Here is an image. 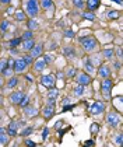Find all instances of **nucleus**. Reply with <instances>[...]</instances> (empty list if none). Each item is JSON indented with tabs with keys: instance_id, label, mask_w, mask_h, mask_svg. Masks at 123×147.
<instances>
[{
	"instance_id": "obj_1",
	"label": "nucleus",
	"mask_w": 123,
	"mask_h": 147,
	"mask_svg": "<svg viewBox=\"0 0 123 147\" xmlns=\"http://www.w3.org/2000/svg\"><path fill=\"white\" fill-rule=\"evenodd\" d=\"M78 42L83 45L84 50L88 52V53L94 52V50L97 49V46H98L97 38H95V36H91V35H89V36H83V38H80V39H78Z\"/></svg>"
},
{
	"instance_id": "obj_2",
	"label": "nucleus",
	"mask_w": 123,
	"mask_h": 147,
	"mask_svg": "<svg viewBox=\"0 0 123 147\" xmlns=\"http://www.w3.org/2000/svg\"><path fill=\"white\" fill-rule=\"evenodd\" d=\"M25 9L30 17H36L39 11V3L38 0H25Z\"/></svg>"
},
{
	"instance_id": "obj_3",
	"label": "nucleus",
	"mask_w": 123,
	"mask_h": 147,
	"mask_svg": "<svg viewBox=\"0 0 123 147\" xmlns=\"http://www.w3.org/2000/svg\"><path fill=\"white\" fill-rule=\"evenodd\" d=\"M112 87H113V81H112L109 77H106L105 80L102 81V84H101V91L104 93L106 99L111 98V90H112Z\"/></svg>"
},
{
	"instance_id": "obj_4",
	"label": "nucleus",
	"mask_w": 123,
	"mask_h": 147,
	"mask_svg": "<svg viewBox=\"0 0 123 147\" xmlns=\"http://www.w3.org/2000/svg\"><path fill=\"white\" fill-rule=\"evenodd\" d=\"M106 122H108V125L111 128H116L119 125V122H120V116L118 114H115V112H111L106 116Z\"/></svg>"
},
{
	"instance_id": "obj_5",
	"label": "nucleus",
	"mask_w": 123,
	"mask_h": 147,
	"mask_svg": "<svg viewBox=\"0 0 123 147\" xmlns=\"http://www.w3.org/2000/svg\"><path fill=\"white\" fill-rule=\"evenodd\" d=\"M41 84H42L43 87H46V88L49 90V88L55 87L56 81H55V77H53V76L48 74V76H42V77H41Z\"/></svg>"
},
{
	"instance_id": "obj_6",
	"label": "nucleus",
	"mask_w": 123,
	"mask_h": 147,
	"mask_svg": "<svg viewBox=\"0 0 123 147\" xmlns=\"http://www.w3.org/2000/svg\"><path fill=\"white\" fill-rule=\"evenodd\" d=\"M104 111H105V104H104V102H94V104L89 107V112L92 115L102 114Z\"/></svg>"
},
{
	"instance_id": "obj_7",
	"label": "nucleus",
	"mask_w": 123,
	"mask_h": 147,
	"mask_svg": "<svg viewBox=\"0 0 123 147\" xmlns=\"http://www.w3.org/2000/svg\"><path fill=\"white\" fill-rule=\"evenodd\" d=\"M89 83H91V76H89L88 73H80V74L77 76V84L86 87Z\"/></svg>"
},
{
	"instance_id": "obj_8",
	"label": "nucleus",
	"mask_w": 123,
	"mask_h": 147,
	"mask_svg": "<svg viewBox=\"0 0 123 147\" xmlns=\"http://www.w3.org/2000/svg\"><path fill=\"white\" fill-rule=\"evenodd\" d=\"M42 52H43V44H36L32 46L31 49V56L36 59V58H39V56H42Z\"/></svg>"
},
{
	"instance_id": "obj_9",
	"label": "nucleus",
	"mask_w": 123,
	"mask_h": 147,
	"mask_svg": "<svg viewBox=\"0 0 123 147\" xmlns=\"http://www.w3.org/2000/svg\"><path fill=\"white\" fill-rule=\"evenodd\" d=\"M42 114H43V116H45L46 119L52 118L53 114H55V104H48V105L42 109Z\"/></svg>"
},
{
	"instance_id": "obj_10",
	"label": "nucleus",
	"mask_w": 123,
	"mask_h": 147,
	"mask_svg": "<svg viewBox=\"0 0 123 147\" xmlns=\"http://www.w3.org/2000/svg\"><path fill=\"white\" fill-rule=\"evenodd\" d=\"M98 76L102 77V79L109 77V76H111V69H109V66H106V65L99 66V69H98Z\"/></svg>"
},
{
	"instance_id": "obj_11",
	"label": "nucleus",
	"mask_w": 123,
	"mask_h": 147,
	"mask_svg": "<svg viewBox=\"0 0 123 147\" xmlns=\"http://www.w3.org/2000/svg\"><path fill=\"white\" fill-rule=\"evenodd\" d=\"M25 69H27V63L22 60V58H21V59H17L16 63H14V72H16V73H22Z\"/></svg>"
},
{
	"instance_id": "obj_12",
	"label": "nucleus",
	"mask_w": 123,
	"mask_h": 147,
	"mask_svg": "<svg viewBox=\"0 0 123 147\" xmlns=\"http://www.w3.org/2000/svg\"><path fill=\"white\" fill-rule=\"evenodd\" d=\"M45 66H46V62L43 60V58H36L35 63H34V69H35V72H42L43 69H45Z\"/></svg>"
},
{
	"instance_id": "obj_13",
	"label": "nucleus",
	"mask_w": 123,
	"mask_h": 147,
	"mask_svg": "<svg viewBox=\"0 0 123 147\" xmlns=\"http://www.w3.org/2000/svg\"><path fill=\"white\" fill-rule=\"evenodd\" d=\"M22 93H20V91H14V93H11L10 94V102H13V104H18L20 101H21V98H22Z\"/></svg>"
},
{
	"instance_id": "obj_14",
	"label": "nucleus",
	"mask_w": 123,
	"mask_h": 147,
	"mask_svg": "<svg viewBox=\"0 0 123 147\" xmlns=\"http://www.w3.org/2000/svg\"><path fill=\"white\" fill-rule=\"evenodd\" d=\"M24 114L27 115V116H35L38 114V109H36L35 107H32V105H25L24 107Z\"/></svg>"
},
{
	"instance_id": "obj_15",
	"label": "nucleus",
	"mask_w": 123,
	"mask_h": 147,
	"mask_svg": "<svg viewBox=\"0 0 123 147\" xmlns=\"http://www.w3.org/2000/svg\"><path fill=\"white\" fill-rule=\"evenodd\" d=\"M7 132H9L10 136H16L18 133V123L17 122H10V125H9V128H7Z\"/></svg>"
},
{
	"instance_id": "obj_16",
	"label": "nucleus",
	"mask_w": 123,
	"mask_h": 147,
	"mask_svg": "<svg viewBox=\"0 0 123 147\" xmlns=\"http://www.w3.org/2000/svg\"><path fill=\"white\" fill-rule=\"evenodd\" d=\"M99 4H101V0H87V7L89 11L97 10L99 7Z\"/></svg>"
},
{
	"instance_id": "obj_17",
	"label": "nucleus",
	"mask_w": 123,
	"mask_h": 147,
	"mask_svg": "<svg viewBox=\"0 0 123 147\" xmlns=\"http://www.w3.org/2000/svg\"><path fill=\"white\" fill-rule=\"evenodd\" d=\"M34 45H35V41H34L32 38H31V39H25V41L22 42V49H24V50H31Z\"/></svg>"
},
{
	"instance_id": "obj_18",
	"label": "nucleus",
	"mask_w": 123,
	"mask_h": 147,
	"mask_svg": "<svg viewBox=\"0 0 123 147\" xmlns=\"http://www.w3.org/2000/svg\"><path fill=\"white\" fill-rule=\"evenodd\" d=\"M73 94H74V97H81L83 94H84V85H77V87H74V90H73Z\"/></svg>"
},
{
	"instance_id": "obj_19",
	"label": "nucleus",
	"mask_w": 123,
	"mask_h": 147,
	"mask_svg": "<svg viewBox=\"0 0 123 147\" xmlns=\"http://www.w3.org/2000/svg\"><path fill=\"white\" fill-rule=\"evenodd\" d=\"M84 67H86V72H87V73H94V72H95V67H94V65L91 63V60H89V59H86V62H84Z\"/></svg>"
},
{
	"instance_id": "obj_20",
	"label": "nucleus",
	"mask_w": 123,
	"mask_h": 147,
	"mask_svg": "<svg viewBox=\"0 0 123 147\" xmlns=\"http://www.w3.org/2000/svg\"><path fill=\"white\" fill-rule=\"evenodd\" d=\"M102 55L105 56L106 59H109V60H111V59L115 56V50H113V49H111V48H106V49L102 50Z\"/></svg>"
},
{
	"instance_id": "obj_21",
	"label": "nucleus",
	"mask_w": 123,
	"mask_h": 147,
	"mask_svg": "<svg viewBox=\"0 0 123 147\" xmlns=\"http://www.w3.org/2000/svg\"><path fill=\"white\" fill-rule=\"evenodd\" d=\"M63 53H64V56H67V58H74L76 50H74V48H71V46H67V48L63 49Z\"/></svg>"
},
{
	"instance_id": "obj_22",
	"label": "nucleus",
	"mask_w": 123,
	"mask_h": 147,
	"mask_svg": "<svg viewBox=\"0 0 123 147\" xmlns=\"http://www.w3.org/2000/svg\"><path fill=\"white\" fill-rule=\"evenodd\" d=\"M27 27H28V30H30V31H34V30H36V28H38V23H36L34 18H31V20H28Z\"/></svg>"
},
{
	"instance_id": "obj_23",
	"label": "nucleus",
	"mask_w": 123,
	"mask_h": 147,
	"mask_svg": "<svg viewBox=\"0 0 123 147\" xmlns=\"http://www.w3.org/2000/svg\"><path fill=\"white\" fill-rule=\"evenodd\" d=\"M57 95H59V90H57V88H55V87L49 88V91H48V98H57Z\"/></svg>"
},
{
	"instance_id": "obj_24",
	"label": "nucleus",
	"mask_w": 123,
	"mask_h": 147,
	"mask_svg": "<svg viewBox=\"0 0 123 147\" xmlns=\"http://www.w3.org/2000/svg\"><path fill=\"white\" fill-rule=\"evenodd\" d=\"M41 6H42L45 10H51L53 3H52V0H42V1H41Z\"/></svg>"
},
{
	"instance_id": "obj_25",
	"label": "nucleus",
	"mask_w": 123,
	"mask_h": 147,
	"mask_svg": "<svg viewBox=\"0 0 123 147\" xmlns=\"http://www.w3.org/2000/svg\"><path fill=\"white\" fill-rule=\"evenodd\" d=\"M17 84H18L17 77H10V79H9V81H7V87H9V88H13V87H16Z\"/></svg>"
},
{
	"instance_id": "obj_26",
	"label": "nucleus",
	"mask_w": 123,
	"mask_h": 147,
	"mask_svg": "<svg viewBox=\"0 0 123 147\" xmlns=\"http://www.w3.org/2000/svg\"><path fill=\"white\" fill-rule=\"evenodd\" d=\"M28 104H30V97L24 94V95H22V98H21V101L18 102V105L24 108V107H25V105H28Z\"/></svg>"
},
{
	"instance_id": "obj_27",
	"label": "nucleus",
	"mask_w": 123,
	"mask_h": 147,
	"mask_svg": "<svg viewBox=\"0 0 123 147\" xmlns=\"http://www.w3.org/2000/svg\"><path fill=\"white\" fill-rule=\"evenodd\" d=\"M7 28H9V21H7V20H3V21L0 23V32L4 34L7 31Z\"/></svg>"
},
{
	"instance_id": "obj_28",
	"label": "nucleus",
	"mask_w": 123,
	"mask_h": 147,
	"mask_svg": "<svg viewBox=\"0 0 123 147\" xmlns=\"http://www.w3.org/2000/svg\"><path fill=\"white\" fill-rule=\"evenodd\" d=\"M83 17H84L86 20H89V21H94V20H95V14H94L92 11H86V13L83 14Z\"/></svg>"
},
{
	"instance_id": "obj_29",
	"label": "nucleus",
	"mask_w": 123,
	"mask_h": 147,
	"mask_svg": "<svg viewBox=\"0 0 123 147\" xmlns=\"http://www.w3.org/2000/svg\"><path fill=\"white\" fill-rule=\"evenodd\" d=\"M89 60L92 62V65H101V55H97V56H91Z\"/></svg>"
},
{
	"instance_id": "obj_30",
	"label": "nucleus",
	"mask_w": 123,
	"mask_h": 147,
	"mask_svg": "<svg viewBox=\"0 0 123 147\" xmlns=\"http://www.w3.org/2000/svg\"><path fill=\"white\" fill-rule=\"evenodd\" d=\"M22 60L27 63V66H30L32 62H34V58H32L31 55H24V56H22Z\"/></svg>"
},
{
	"instance_id": "obj_31",
	"label": "nucleus",
	"mask_w": 123,
	"mask_h": 147,
	"mask_svg": "<svg viewBox=\"0 0 123 147\" xmlns=\"http://www.w3.org/2000/svg\"><path fill=\"white\" fill-rule=\"evenodd\" d=\"M9 143V137L4 134V133H0V144L1 146H6Z\"/></svg>"
},
{
	"instance_id": "obj_32",
	"label": "nucleus",
	"mask_w": 123,
	"mask_h": 147,
	"mask_svg": "<svg viewBox=\"0 0 123 147\" xmlns=\"http://www.w3.org/2000/svg\"><path fill=\"white\" fill-rule=\"evenodd\" d=\"M31 38H34L32 31H25V32L22 34V36H21V39H22V41H25V39H31Z\"/></svg>"
},
{
	"instance_id": "obj_33",
	"label": "nucleus",
	"mask_w": 123,
	"mask_h": 147,
	"mask_svg": "<svg viewBox=\"0 0 123 147\" xmlns=\"http://www.w3.org/2000/svg\"><path fill=\"white\" fill-rule=\"evenodd\" d=\"M115 143H116L118 146H122V144H123V136H122V133H118V134L115 136Z\"/></svg>"
},
{
	"instance_id": "obj_34",
	"label": "nucleus",
	"mask_w": 123,
	"mask_h": 147,
	"mask_svg": "<svg viewBox=\"0 0 123 147\" xmlns=\"http://www.w3.org/2000/svg\"><path fill=\"white\" fill-rule=\"evenodd\" d=\"M118 17H119V11H116V10H112V11L108 13V18H109V20H115V18H118Z\"/></svg>"
},
{
	"instance_id": "obj_35",
	"label": "nucleus",
	"mask_w": 123,
	"mask_h": 147,
	"mask_svg": "<svg viewBox=\"0 0 123 147\" xmlns=\"http://www.w3.org/2000/svg\"><path fill=\"white\" fill-rule=\"evenodd\" d=\"M16 20L17 21H24L25 20V13L24 11H17L16 13Z\"/></svg>"
},
{
	"instance_id": "obj_36",
	"label": "nucleus",
	"mask_w": 123,
	"mask_h": 147,
	"mask_svg": "<svg viewBox=\"0 0 123 147\" xmlns=\"http://www.w3.org/2000/svg\"><path fill=\"white\" fill-rule=\"evenodd\" d=\"M21 41H22L21 38H14V39H11V41H10V46H11V48L17 46V45H20V44H21Z\"/></svg>"
},
{
	"instance_id": "obj_37",
	"label": "nucleus",
	"mask_w": 123,
	"mask_h": 147,
	"mask_svg": "<svg viewBox=\"0 0 123 147\" xmlns=\"http://www.w3.org/2000/svg\"><path fill=\"white\" fill-rule=\"evenodd\" d=\"M32 132H34V128L28 126V128H25V130H22V132H21V134H22V136H30V134H31Z\"/></svg>"
},
{
	"instance_id": "obj_38",
	"label": "nucleus",
	"mask_w": 123,
	"mask_h": 147,
	"mask_svg": "<svg viewBox=\"0 0 123 147\" xmlns=\"http://www.w3.org/2000/svg\"><path fill=\"white\" fill-rule=\"evenodd\" d=\"M89 129H91V132H92L94 134H97V133L99 132V125H98V123H92Z\"/></svg>"
},
{
	"instance_id": "obj_39",
	"label": "nucleus",
	"mask_w": 123,
	"mask_h": 147,
	"mask_svg": "<svg viewBox=\"0 0 123 147\" xmlns=\"http://www.w3.org/2000/svg\"><path fill=\"white\" fill-rule=\"evenodd\" d=\"M4 69H7V60H6V59H0V73H1Z\"/></svg>"
},
{
	"instance_id": "obj_40",
	"label": "nucleus",
	"mask_w": 123,
	"mask_h": 147,
	"mask_svg": "<svg viewBox=\"0 0 123 147\" xmlns=\"http://www.w3.org/2000/svg\"><path fill=\"white\" fill-rule=\"evenodd\" d=\"M73 3H74V6H76L77 9H83V7H84L83 0H73Z\"/></svg>"
},
{
	"instance_id": "obj_41",
	"label": "nucleus",
	"mask_w": 123,
	"mask_h": 147,
	"mask_svg": "<svg viewBox=\"0 0 123 147\" xmlns=\"http://www.w3.org/2000/svg\"><path fill=\"white\" fill-rule=\"evenodd\" d=\"M66 76H67V77H74V76H76V69H74V67H70V69L67 70Z\"/></svg>"
},
{
	"instance_id": "obj_42",
	"label": "nucleus",
	"mask_w": 123,
	"mask_h": 147,
	"mask_svg": "<svg viewBox=\"0 0 123 147\" xmlns=\"http://www.w3.org/2000/svg\"><path fill=\"white\" fill-rule=\"evenodd\" d=\"M14 63H16V60H14V59L7 60V67H9V69H11V70H14Z\"/></svg>"
},
{
	"instance_id": "obj_43",
	"label": "nucleus",
	"mask_w": 123,
	"mask_h": 147,
	"mask_svg": "<svg viewBox=\"0 0 123 147\" xmlns=\"http://www.w3.org/2000/svg\"><path fill=\"white\" fill-rule=\"evenodd\" d=\"M43 60H45L46 63H51L53 60V56L52 55H45V56H43Z\"/></svg>"
},
{
	"instance_id": "obj_44",
	"label": "nucleus",
	"mask_w": 123,
	"mask_h": 147,
	"mask_svg": "<svg viewBox=\"0 0 123 147\" xmlns=\"http://www.w3.org/2000/svg\"><path fill=\"white\" fill-rule=\"evenodd\" d=\"M48 134H49V129H48V128H45V129H43V132H42V140H46Z\"/></svg>"
},
{
	"instance_id": "obj_45",
	"label": "nucleus",
	"mask_w": 123,
	"mask_h": 147,
	"mask_svg": "<svg viewBox=\"0 0 123 147\" xmlns=\"http://www.w3.org/2000/svg\"><path fill=\"white\" fill-rule=\"evenodd\" d=\"M1 73H3V76H11V73H13V70L7 67V69H4V70H3Z\"/></svg>"
},
{
	"instance_id": "obj_46",
	"label": "nucleus",
	"mask_w": 123,
	"mask_h": 147,
	"mask_svg": "<svg viewBox=\"0 0 123 147\" xmlns=\"http://www.w3.org/2000/svg\"><path fill=\"white\" fill-rule=\"evenodd\" d=\"M73 108H74V105H69V107H67V105H64V108H63L62 111H63V112H66V111H70V109H73Z\"/></svg>"
},
{
	"instance_id": "obj_47",
	"label": "nucleus",
	"mask_w": 123,
	"mask_h": 147,
	"mask_svg": "<svg viewBox=\"0 0 123 147\" xmlns=\"http://www.w3.org/2000/svg\"><path fill=\"white\" fill-rule=\"evenodd\" d=\"M25 143H27V146H30V147H35L36 146V143H34L32 140H27Z\"/></svg>"
},
{
	"instance_id": "obj_48",
	"label": "nucleus",
	"mask_w": 123,
	"mask_h": 147,
	"mask_svg": "<svg viewBox=\"0 0 123 147\" xmlns=\"http://www.w3.org/2000/svg\"><path fill=\"white\" fill-rule=\"evenodd\" d=\"M17 53H18V50H17V49L11 48V50H10V55H11V56H13V55H17Z\"/></svg>"
},
{
	"instance_id": "obj_49",
	"label": "nucleus",
	"mask_w": 123,
	"mask_h": 147,
	"mask_svg": "<svg viewBox=\"0 0 123 147\" xmlns=\"http://www.w3.org/2000/svg\"><path fill=\"white\" fill-rule=\"evenodd\" d=\"M64 35H66V36H73V35H74V32H73V31H66V32H64Z\"/></svg>"
},
{
	"instance_id": "obj_50",
	"label": "nucleus",
	"mask_w": 123,
	"mask_h": 147,
	"mask_svg": "<svg viewBox=\"0 0 123 147\" xmlns=\"http://www.w3.org/2000/svg\"><path fill=\"white\" fill-rule=\"evenodd\" d=\"M95 143H94V140H88V142H86V146H94Z\"/></svg>"
},
{
	"instance_id": "obj_51",
	"label": "nucleus",
	"mask_w": 123,
	"mask_h": 147,
	"mask_svg": "<svg viewBox=\"0 0 123 147\" xmlns=\"http://www.w3.org/2000/svg\"><path fill=\"white\" fill-rule=\"evenodd\" d=\"M66 104H70V98H64L63 99V105H66Z\"/></svg>"
},
{
	"instance_id": "obj_52",
	"label": "nucleus",
	"mask_w": 123,
	"mask_h": 147,
	"mask_svg": "<svg viewBox=\"0 0 123 147\" xmlns=\"http://www.w3.org/2000/svg\"><path fill=\"white\" fill-rule=\"evenodd\" d=\"M116 53H118V56H119V59H122V49L119 48V49H118V52H116Z\"/></svg>"
},
{
	"instance_id": "obj_53",
	"label": "nucleus",
	"mask_w": 123,
	"mask_h": 147,
	"mask_svg": "<svg viewBox=\"0 0 123 147\" xmlns=\"http://www.w3.org/2000/svg\"><path fill=\"white\" fill-rule=\"evenodd\" d=\"M60 126H62V122H59V123H56V125H55V128H56V129H57V128H60Z\"/></svg>"
},
{
	"instance_id": "obj_54",
	"label": "nucleus",
	"mask_w": 123,
	"mask_h": 147,
	"mask_svg": "<svg viewBox=\"0 0 123 147\" xmlns=\"http://www.w3.org/2000/svg\"><path fill=\"white\" fill-rule=\"evenodd\" d=\"M0 3H3V4H6V3H10V0H0Z\"/></svg>"
},
{
	"instance_id": "obj_55",
	"label": "nucleus",
	"mask_w": 123,
	"mask_h": 147,
	"mask_svg": "<svg viewBox=\"0 0 123 147\" xmlns=\"http://www.w3.org/2000/svg\"><path fill=\"white\" fill-rule=\"evenodd\" d=\"M115 67H116V69H119V67H120V63H119V62H116V63H115Z\"/></svg>"
},
{
	"instance_id": "obj_56",
	"label": "nucleus",
	"mask_w": 123,
	"mask_h": 147,
	"mask_svg": "<svg viewBox=\"0 0 123 147\" xmlns=\"http://www.w3.org/2000/svg\"><path fill=\"white\" fill-rule=\"evenodd\" d=\"M1 104H3V95L0 94V105H1Z\"/></svg>"
},
{
	"instance_id": "obj_57",
	"label": "nucleus",
	"mask_w": 123,
	"mask_h": 147,
	"mask_svg": "<svg viewBox=\"0 0 123 147\" xmlns=\"http://www.w3.org/2000/svg\"><path fill=\"white\" fill-rule=\"evenodd\" d=\"M112 1H115V3H119V4L122 3V0H112Z\"/></svg>"
},
{
	"instance_id": "obj_58",
	"label": "nucleus",
	"mask_w": 123,
	"mask_h": 147,
	"mask_svg": "<svg viewBox=\"0 0 123 147\" xmlns=\"http://www.w3.org/2000/svg\"><path fill=\"white\" fill-rule=\"evenodd\" d=\"M1 85H3V79L0 77V87H1Z\"/></svg>"
},
{
	"instance_id": "obj_59",
	"label": "nucleus",
	"mask_w": 123,
	"mask_h": 147,
	"mask_svg": "<svg viewBox=\"0 0 123 147\" xmlns=\"http://www.w3.org/2000/svg\"><path fill=\"white\" fill-rule=\"evenodd\" d=\"M0 133H4V129H3V128H0Z\"/></svg>"
}]
</instances>
